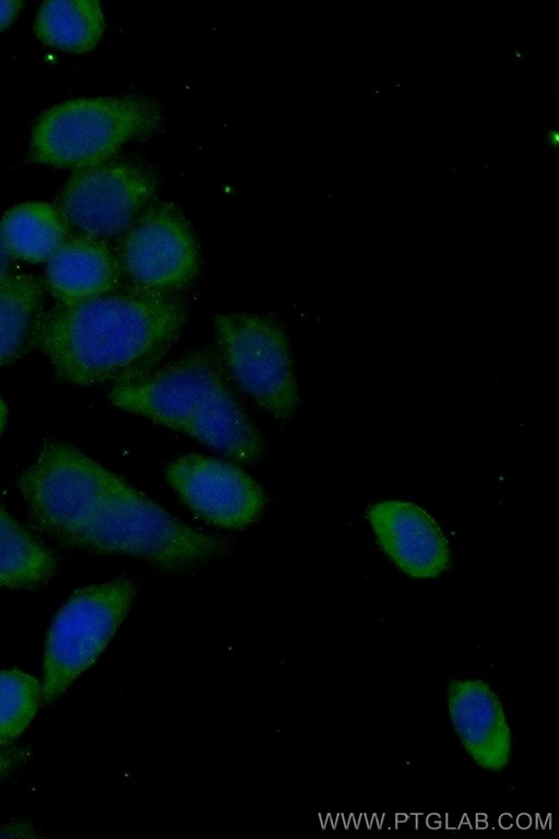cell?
I'll return each mask as SVG.
<instances>
[{
    "instance_id": "5bb4252c",
    "label": "cell",
    "mask_w": 559,
    "mask_h": 839,
    "mask_svg": "<svg viewBox=\"0 0 559 839\" xmlns=\"http://www.w3.org/2000/svg\"><path fill=\"white\" fill-rule=\"evenodd\" d=\"M69 225L58 208L47 202H26L4 213L0 231L13 258L48 261L69 238Z\"/></svg>"
},
{
    "instance_id": "44dd1931",
    "label": "cell",
    "mask_w": 559,
    "mask_h": 839,
    "mask_svg": "<svg viewBox=\"0 0 559 839\" xmlns=\"http://www.w3.org/2000/svg\"><path fill=\"white\" fill-rule=\"evenodd\" d=\"M22 4L21 0H0V29L14 19Z\"/></svg>"
},
{
    "instance_id": "d6986e66",
    "label": "cell",
    "mask_w": 559,
    "mask_h": 839,
    "mask_svg": "<svg viewBox=\"0 0 559 839\" xmlns=\"http://www.w3.org/2000/svg\"><path fill=\"white\" fill-rule=\"evenodd\" d=\"M31 756V751L15 744L0 745V781L8 779L22 768Z\"/></svg>"
},
{
    "instance_id": "8992f818",
    "label": "cell",
    "mask_w": 559,
    "mask_h": 839,
    "mask_svg": "<svg viewBox=\"0 0 559 839\" xmlns=\"http://www.w3.org/2000/svg\"><path fill=\"white\" fill-rule=\"evenodd\" d=\"M135 595L127 578L75 591L56 614L46 637L41 704L50 705L105 650Z\"/></svg>"
},
{
    "instance_id": "8fae6325",
    "label": "cell",
    "mask_w": 559,
    "mask_h": 839,
    "mask_svg": "<svg viewBox=\"0 0 559 839\" xmlns=\"http://www.w3.org/2000/svg\"><path fill=\"white\" fill-rule=\"evenodd\" d=\"M447 706L453 731L469 758L487 771L506 769L513 738L507 712L492 687L479 678L453 680Z\"/></svg>"
},
{
    "instance_id": "e0dca14e",
    "label": "cell",
    "mask_w": 559,
    "mask_h": 839,
    "mask_svg": "<svg viewBox=\"0 0 559 839\" xmlns=\"http://www.w3.org/2000/svg\"><path fill=\"white\" fill-rule=\"evenodd\" d=\"M104 13L95 0H47L41 3L35 29L45 43L83 52L92 49L104 31Z\"/></svg>"
},
{
    "instance_id": "ffe728a7",
    "label": "cell",
    "mask_w": 559,
    "mask_h": 839,
    "mask_svg": "<svg viewBox=\"0 0 559 839\" xmlns=\"http://www.w3.org/2000/svg\"><path fill=\"white\" fill-rule=\"evenodd\" d=\"M13 257L9 252L0 231V286L13 274Z\"/></svg>"
},
{
    "instance_id": "4fadbf2b",
    "label": "cell",
    "mask_w": 559,
    "mask_h": 839,
    "mask_svg": "<svg viewBox=\"0 0 559 839\" xmlns=\"http://www.w3.org/2000/svg\"><path fill=\"white\" fill-rule=\"evenodd\" d=\"M118 258L102 239L78 235L69 237L46 265V286L59 304L72 305L120 284Z\"/></svg>"
},
{
    "instance_id": "2e32d148",
    "label": "cell",
    "mask_w": 559,
    "mask_h": 839,
    "mask_svg": "<svg viewBox=\"0 0 559 839\" xmlns=\"http://www.w3.org/2000/svg\"><path fill=\"white\" fill-rule=\"evenodd\" d=\"M58 557L0 504V587L33 589L55 575Z\"/></svg>"
},
{
    "instance_id": "9a60e30c",
    "label": "cell",
    "mask_w": 559,
    "mask_h": 839,
    "mask_svg": "<svg viewBox=\"0 0 559 839\" xmlns=\"http://www.w3.org/2000/svg\"><path fill=\"white\" fill-rule=\"evenodd\" d=\"M43 304V282L33 274L13 273L0 286V367L35 344Z\"/></svg>"
},
{
    "instance_id": "6da1fadb",
    "label": "cell",
    "mask_w": 559,
    "mask_h": 839,
    "mask_svg": "<svg viewBox=\"0 0 559 839\" xmlns=\"http://www.w3.org/2000/svg\"><path fill=\"white\" fill-rule=\"evenodd\" d=\"M186 304L171 293L119 284L99 296L43 311L35 344L66 382H127L150 373L178 339Z\"/></svg>"
},
{
    "instance_id": "5b68a950",
    "label": "cell",
    "mask_w": 559,
    "mask_h": 839,
    "mask_svg": "<svg viewBox=\"0 0 559 839\" xmlns=\"http://www.w3.org/2000/svg\"><path fill=\"white\" fill-rule=\"evenodd\" d=\"M120 476L74 446L45 441L38 458L17 477L33 524L71 545Z\"/></svg>"
},
{
    "instance_id": "30bf717a",
    "label": "cell",
    "mask_w": 559,
    "mask_h": 839,
    "mask_svg": "<svg viewBox=\"0 0 559 839\" xmlns=\"http://www.w3.org/2000/svg\"><path fill=\"white\" fill-rule=\"evenodd\" d=\"M165 474L194 513L223 528L250 524L265 504L264 492L252 477L219 459L191 453L169 463Z\"/></svg>"
},
{
    "instance_id": "9c48e42d",
    "label": "cell",
    "mask_w": 559,
    "mask_h": 839,
    "mask_svg": "<svg viewBox=\"0 0 559 839\" xmlns=\"http://www.w3.org/2000/svg\"><path fill=\"white\" fill-rule=\"evenodd\" d=\"M118 260L134 285L171 293L194 277L198 248L186 217L164 202L148 208L129 228Z\"/></svg>"
},
{
    "instance_id": "ac0fdd59",
    "label": "cell",
    "mask_w": 559,
    "mask_h": 839,
    "mask_svg": "<svg viewBox=\"0 0 559 839\" xmlns=\"http://www.w3.org/2000/svg\"><path fill=\"white\" fill-rule=\"evenodd\" d=\"M41 684L19 670L0 671V745L12 744L41 704Z\"/></svg>"
},
{
    "instance_id": "277c9868",
    "label": "cell",
    "mask_w": 559,
    "mask_h": 839,
    "mask_svg": "<svg viewBox=\"0 0 559 839\" xmlns=\"http://www.w3.org/2000/svg\"><path fill=\"white\" fill-rule=\"evenodd\" d=\"M160 123L158 106L142 96L69 99L37 118L29 156L56 166L97 165L127 141L155 132Z\"/></svg>"
},
{
    "instance_id": "3957f363",
    "label": "cell",
    "mask_w": 559,
    "mask_h": 839,
    "mask_svg": "<svg viewBox=\"0 0 559 839\" xmlns=\"http://www.w3.org/2000/svg\"><path fill=\"white\" fill-rule=\"evenodd\" d=\"M116 406L210 446L239 403L207 351H195L136 379L116 383Z\"/></svg>"
},
{
    "instance_id": "7c38bea8",
    "label": "cell",
    "mask_w": 559,
    "mask_h": 839,
    "mask_svg": "<svg viewBox=\"0 0 559 839\" xmlns=\"http://www.w3.org/2000/svg\"><path fill=\"white\" fill-rule=\"evenodd\" d=\"M367 517L379 545L404 574L427 579L448 569L451 560L448 540L419 506L383 500L370 506Z\"/></svg>"
},
{
    "instance_id": "7a4b0ae2",
    "label": "cell",
    "mask_w": 559,
    "mask_h": 839,
    "mask_svg": "<svg viewBox=\"0 0 559 839\" xmlns=\"http://www.w3.org/2000/svg\"><path fill=\"white\" fill-rule=\"evenodd\" d=\"M71 546L132 555L168 570L192 568L228 551L223 537L178 520L122 478Z\"/></svg>"
},
{
    "instance_id": "52a82bcc",
    "label": "cell",
    "mask_w": 559,
    "mask_h": 839,
    "mask_svg": "<svg viewBox=\"0 0 559 839\" xmlns=\"http://www.w3.org/2000/svg\"><path fill=\"white\" fill-rule=\"evenodd\" d=\"M222 357L237 383L264 410L289 418L298 405L294 365L284 330L265 315L214 317Z\"/></svg>"
},
{
    "instance_id": "ba28073f",
    "label": "cell",
    "mask_w": 559,
    "mask_h": 839,
    "mask_svg": "<svg viewBox=\"0 0 559 839\" xmlns=\"http://www.w3.org/2000/svg\"><path fill=\"white\" fill-rule=\"evenodd\" d=\"M156 189L157 179L146 167L105 162L76 168L56 206L81 235L104 240L129 229Z\"/></svg>"
},
{
    "instance_id": "7402d4cb",
    "label": "cell",
    "mask_w": 559,
    "mask_h": 839,
    "mask_svg": "<svg viewBox=\"0 0 559 839\" xmlns=\"http://www.w3.org/2000/svg\"><path fill=\"white\" fill-rule=\"evenodd\" d=\"M7 414H8L7 405L0 397V434L2 433L3 427L5 425Z\"/></svg>"
}]
</instances>
